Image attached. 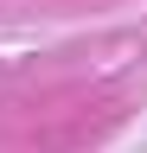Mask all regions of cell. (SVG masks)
<instances>
[]
</instances>
